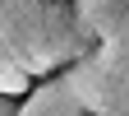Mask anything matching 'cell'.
<instances>
[{"mask_svg":"<svg viewBox=\"0 0 129 116\" xmlns=\"http://www.w3.org/2000/svg\"><path fill=\"white\" fill-rule=\"evenodd\" d=\"M0 42L28 65L32 79L60 74L97 46L74 0H0Z\"/></svg>","mask_w":129,"mask_h":116,"instance_id":"obj_1","label":"cell"},{"mask_svg":"<svg viewBox=\"0 0 129 116\" xmlns=\"http://www.w3.org/2000/svg\"><path fill=\"white\" fill-rule=\"evenodd\" d=\"M14 116H88V107L78 102V93L69 88V79H64V70H60V74L37 79V88L19 102Z\"/></svg>","mask_w":129,"mask_h":116,"instance_id":"obj_2","label":"cell"},{"mask_svg":"<svg viewBox=\"0 0 129 116\" xmlns=\"http://www.w3.org/2000/svg\"><path fill=\"white\" fill-rule=\"evenodd\" d=\"M78 19H83V28L92 32L97 42L106 37V32H115L124 19H129V0H74Z\"/></svg>","mask_w":129,"mask_h":116,"instance_id":"obj_3","label":"cell"},{"mask_svg":"<svg viewBox=\"0 0 129 116\" xmlns=\"http://www.w3.org/2000/svg\"><path fill=\"white\" fill-rule=\"evenodd\" d=\"M32 88H37V79L28 74V65L14 56L5 42H0V93H5V97H19V102H23Z\"/></svg>","mask_w":129,"mask_h":116,"instance_id":"obj_4","label":"cell"},{"mask_svg":"<svg viewBox=\"0 0 129 116\" xmlns=\"http://www.w3.org/2000/svg\"><path fill=\"white\" fill-rule=\"evenodd\" d=\"M14 111H19V97H5V93H0V116H14Z\"/></svg>","mask_w":129,"mask_h":116,"instance_id":"obj_5","label":"cell"},{"mask_svg":"<svg viewBox=\"0 0 129 116\" xmlns=\"http://www.w3.org/2000/svg\"><path fill=\"white\" fill-rule=\"evenodd\" d=\"M92 116H129V102H124V107H106V111H92Z\"/></svg>","mask_w":129,"mask_h":116,"instance_id":"obj_6","label":"cell"}]
</instances>
